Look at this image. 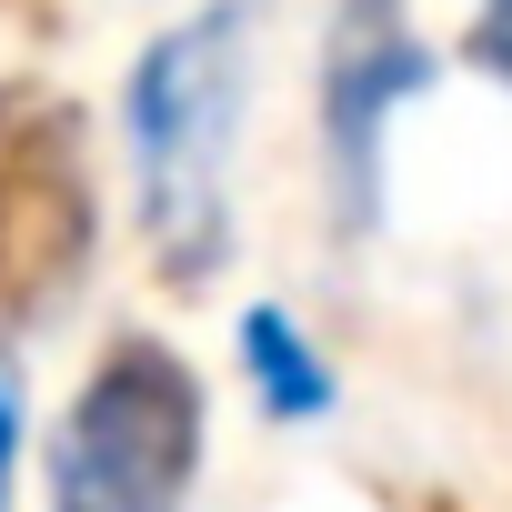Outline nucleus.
Instances as JSON below:
<instances>
[{
	"label": "nucleus",
	"mask_w": 512,
	"mask_h": 512,
	"mask_svg": "<svg viewBox=\"0 0 512 512\" xmlns=\"http://www.w3.org/2000/svg\"><path fill=\"white\" fill-rule=\"evenodd\" d=\"M251 0H191L121 61V161L131 221L171 292H211L231 262V171L251 121Z\"/></svg>",
	"instance_id": "f257e3e1"
},
{
	"label": "nucleus",
	"mask_w": 512,
	"mask_h": 512,
	"mask_svg": "<svg viewBox=\"0 0 512 512\" xmlns=\"http://www.w3.org/2000/svg\"><path fill=\"white\" fill-rule=\"evenodd\" d=\"M201 462H211V382L191 372V352L161 332H111L51 422L41 512H191Z\"/></svg>",
	"instance_id": "f03ea898"
},
{
	"label": "nucleus",
	"mask_w": 512,
	"mask_h": 512,
	"mask_svg": "<svg viewBox=\"0 0 512 512\" xmlns=\"http://www.w3.org/2000/svg\"><path fill=\"white\" fill-rule=\"evenodd\" d=\"M432 81H442V51L422 41L412 0H332V31L312 61V131H322V201L342 241L382 231L392 131Z\"/></svg>",
	"instance_id": "7ed1b4c3"
},
{
	"label": "nucleus",
	"mask_w": 512,
	"mask_h": 512,
	"mask_svg": "<svg viewBox=\"0 0 512 512\" xmlns=\"http://www.w3.org/2000/svg\"><path fill=\"white\" fill-rule=\"evenodd\" d=\"M101 201L71 101L51 91H0V312H51L91 272Z\"/></svg>",
	"instance_id": "20e7f679"
},
{
	"label": "nucleus",
	"mask_w": 512,
	"mask_h": 512,
	"mask_svg": "<svg viewBox=\"0 0 512 512\" xmlns=\"http://www.w3.org/2000/svg\"><path fill=\"white\" fill-rule=\"evenodd\" d=\"M231 362H241L251 402H262V422H282V432H312V422L342 412V372H332V352L312 342V322L292 302H241Z\"/></svg>",
	"instance_id": "39448f33"
},
{
	"label": "nucleus",
	"mask_w": 512,
	"mask_h": 512,
	"mask_svg": "<svg viewBox=\"0 0 512 512\" xmlns=\"http://www.w3.org/2000/svg\"><path fill=\"white\" fill-rule=\"evenodd\" d=\"M462 71L512 91V0H472V21H462Z\"/></svg>",
	"instance_id": "423d86ee"
},
{
	"label": "nucleus",
	"mask_w": 512,
	"mask_h": 512,
	"mask_svg": "<svg viewBox=\"0 0 512 512\" xmlns=\"http://www.w3.org/2000/svg\"><path fill=\"white\" fill-rule=\"evenodd\" d=\"M21 462H31V412H21L11 342H0V512H21Z\"/></svg>",
	"instance_id": "0eeeda50"
}]
</instances>
